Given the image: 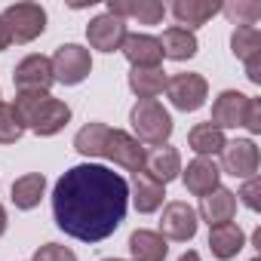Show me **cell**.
Listing matches in <instances>:
<instances>
[{"instance_id":"cell-2","label":"cell","mask_w":261,"mask_h":261,"mask_svg":"<svg viewBox=\"0 0 261 261\" xmlns=\"http://www.w3.org/2000/svg\"><path fill=\"white\" fill-rule=\"evenodd\" d=\"M74 151L83 157H105L133 175L145 169V154H148V148L136 136H129L126 129H111L108 123H98V120L86 123L74 136Z\"/></svg>"},{"instance_id":"cell-16","label":"cell","mask_w":261,"mask_h":261,"mask_svg":"<svg viewBox=\"0 0 261 261\" xmlns=\"http://www.w3.org/2000/svg\"><path fill=\"white\" fill-rule=\"evenodd\" d=\"M111 16L126 19H136L139 25H160L166 19V7L160 0H108V10Z\"/></svg>"},{"instance_id":"cell-32","label":"cell","mask_w":261,"mask_h":261,"mask_svg":"<svg viewBox=\"0 0 261 261\" xmlns=\"http://www.w3.org/2000/svg\"><path fill=\"white\" fill-rule=\"evenodd\" d=\"M243 65H246V80L255 83V86H261V53L252 56V59H246Z\"/></svg>"},{"instance_id":"cell-14","label":"cell","mask_w":261,"mask_h":261,"mask_svg":"<svg viewBox=\"0 0 261 261\" xmlns=\"http://www.w3.org/2000/svg\"><path fill=\"white\" fill-rule=\"evenodd\" d=\"M145 175H151L157 185H169L181 175V154L172 148V145H157V148H148L145 154Z\"/></svg>"},{"instance_id":"cell-34","label":"cell","mask_w":261,"mask_h":261,"mask_svg":"<svg viewBox=\"0 0 261 261\" xmlns=\"http://www.w3.org/2000/svg\"><path fill=\"white\" fill-rule=\"evenodd\" d=\"M7 224H10V218H7V209H4V203H0V237L7 233Z\"/></svg>"},{"instance_id":"cell-13","label":"cell","mask_w":261,"mask_h":261,"mask_svg":"<svg viewBox=\"0 0 261 261\" xmlns=\"http://www.w3.org/2000/svg\"><path fill=\"white\" fill-rule=\"evenodd\" d=\"M246 108H249V95H243L240 89H224L218 92V98L212 101V126L224 129H237L246 120Z\"/></svg>"},{"instance_id":"cell-6","label":"cell","mask_w":261,"mask_h":261,"mask_svg":"<svg viewBox=\"0 0 261 261\" xmlns=\"http://www.w3.org/2000/svg\"><path fill=\"white\" fill-rule=\"evenodd\" d=\"M166 98L172 101L175 111H185V114H194L206 105L209 98V83L203 74L197 71H181V74H172L166 77Z\"/></svg>"},{"instance_id":"cell-15","label":"cell","mask_w":261,"mask_h":261,"mask_svg":"<svg viewBox=\"0 0 261 261\" xmlns=\"http://www.w3.org/2000/svg\"><path fill=\"white\" fill-rule=\"evenodd\" d=\"M120 53L133 68H160L163 65V49L154 34H126Z\"/></svg>"},{"instance_id":"cell-33","label":"cell","mask_w":261,"mask_h":261,"mask_svg":"<svg viewBox=\"0 0 261 261\" xmlns=\"http://www.w3.org/2000/svg\"><path fill=\"white\" fill-rule=\"evenodd\" d=\"M10 28H7V22H4V16H0V53H4V49H10Z\"/></svg>"},{"instance_id":"cell-23","label":"cell","mask_w":261,"mask_h":261,"mask_svg":"<svg viewBox=\"0 0 261 261\" xmlns=\"http://www.w3.org/2000/svg\"><path fill=\"white\" fill-rule=\"evenodd\" d=\"M129 255H133V261H166L169 243L157 230L139 227L133 237H129Z\"/></svg>"},{"instance_id":"cell-19","label":"cell","mask_w":261,"mask_h":261,"mask_svg":"<svg viewBox=\"0 0 261 261\" xmlns=\"http://www.w3.org/2000/svg\"><path fill=\"white\" fill-rule=\"evenodd\" d=\"M246 246V233L237 221H224V224H215L209 227V252L218 258V261H230L243 252Z\"/></svg>"},{"instance_id":"cell-37","label":"cell","mask_w":261,"mask_h":261,"mask_svg":"<svg viewBox=\"0 0 261 261\" xmlns=\"http://www.w3.org/2000/svg\"><path fill=\"white\" fill-rule=\"evenodd\" d=\"M0 101H4V95H0Z\"/></svg>"},{"instance_id":"cell-29","label":"cell","mask_w":261,"mask_h":261,"mask_svg":"<svg viewBox=\"0 0 261 261\" xmlns=\"http://www.w3.org/2000/svg\"><path fill=\"white\" fill-rule=\"evenodd\" d=\"M31 261H77V255H74V249H68L62 243H43Z\"/></svg>"},{"instance_id":"cell-28","label":"cell","mask_w":261,"mask_h":261,"mask_svg":"<svg viewBox=\"0 0 261 261\" xmlns=\"http://www.w3.org/2000/svg\"><path fill=\"white\" fill-rule=\"evenodd\" d=\"M25 136V126L13 108V101H0V145H16Z\"/></svg>"},{"instance_id":"cell-26","label":"cell","mask_w":261,"mask_h":261,"mask_svg":"<svg viewBox=\"0 0 261 261\" xmlns=\"http://www.w3.org/2000/svg\"><path fill=\"white\" fill-rule=\"evenodd\" d=\"M230 53H233L240 62L258 56V53H261V31H258L255 25L233 28V34H230Z\"/></svg>"},{"instance_id":"cell-20","label":"cell","mask_w":261,"mask_h":261,"mask_svg":"<svg viewBox=\"0 0 261 261\" xmlns=\"http://www.w3.org/2000/svg\"><path fill=\"white\" fill-rule=\"evenodd\" d=\"M129 200H133V206H136L142 215H151V212L163 209V203H166V188L157 185L151 175L136 172V175H133V191H129Z\"/></svg>"},{"instance_id":"cell-8","label":"cell","mask_w":261,"mask_h":261,"mask_svg":"<svg viewBox=\"0 0 261 261\" xmlns=\"http://www.w3.org/2000/svg\"><path fill=\"white\" fill-rule=\"evenodd\" d=\"M197 227H200V218H197V209L188 206L185 200H172L163 206V215H160V237L169 243H188L197 237Z\"/></svg>"},{"instance_id":"cell-11","label":"cell","mask_w":261,"mask_h":261,"mask_svg":"<svg viewBox=\"0 0 261 261\" xmlns=\"http://www.w3.org/2000/svg\"><path fill=\"white\" fill-rule=\"evenodd\" d=\"M126 34H129L126 31V22L120 16H111V13H101V16H95L86 25V40L98 53H117L123 46Z\"/></svg>"},{"instance_id":"cell-18","label":"cell","mask_w":261,"mask_h":261,"mask_svg":"<svg viewBox=\"0 0 261 261\" xmlns=\"http://www.w3.org/2000/svg\"><path fill=\"white\" fill-rule=\"evenodd\" d=\"M221 13V4L218 0H175L172 4V16L178 22V28L185 31H197L203 28L209 19H215Z\"/></svg>"},{"instance_id":"cell-22","label":"cell","mask_w":261,"mask_h":261,"mask_svg":"<svg viewBox=\"0 0 261 261\" xmlns=\"http://www.w3.org/2000/svg\"><path fill=\"white\" fill-rule=\"evenodd\" d=\"M43 194H46V175L43 172H25L13 181V206L22 212L37 209Z\"/></svg>"},{"instance_id":"cell-17","label":"cell","mask_w":261,"mask_h":261,"mask_svg":"<svg viewBox=\"0 0 261 261\" xmlns=\"http://www.w3.org/2000/svg\"><path fill=\"white\" fill-rule=\"evenodd\" d=\"M233 215H237V194H233V191H227V188H215L212 194L200 197L197 218H203L209 227L224 224V221H233Z\"/></svg>"},{"instance_id":"cell-1","label":"cell","mask_w":261,"mask_h":261,"mask_svg":"<svg viewBox=\"0 0 261 261\" xmlns=\"http://www.w3.org/2000/svg\"><path fill=\"white\" fill-rule=\"evenodd\" d=\"M126 209L129 181L101 163L71 166L53 188V218L59 230L80 243L108 240L123 224Z\"/></svg>"},{"instance_id":"cell-21","label":"cell","mask_w":261,"mask_h":261,"mask_svg":"<svg viewBox=\"0 0 261 261\" xmlns=\"http://www.w3.org/2000/svg\"><path fill=\"white\" fill-rule=\"evenodd\" d=\"M157 40H160L163 59H172V62H188V59H194L197 49H200L197 34H194V31H185V28H178V25L166 28L163 37H157Z\"/></svg>"},{"instance_id":"cell-12","label":"cell","mask_w":261,"mask_h":261,"mask_svg":"<svg viewBox=\"0 0 261 261\" xmlns=\"http://www.w3.org/2000/svg\"><path fill=\"white\" fill-rule=\"evenodd\" d=\"M181 181H185L188 194L206 197L215 188H221V169H218V163L212 157H197V160L188 163V169H181Z\"/></svg>"},{"instance_id":"cell-24","label":"cell","mask_w":261,"mask_h":261,"mask_svg":"<svg viewBox=\"0 0 261 261\" xmlns=\"http://www.w3.org/2000/svg\"><path fill=\"white\" fill-rule=\"evenodd\" d=\"M126 83L139 95V101H154L166 89V71L163 68H129Z\"/></svg>"},{"instance_id":"cell-5","label":"cell","mask_w":261,"mask_h":261,"mask_svg":"<svg viewBox=\"0 0 261 261\" xmlns=\"http://www.w3.org/2000/svg\"><path fill=\"white\" fill-rule=\"evenodd\" d=\"M4 22L10 28V40L13 43H31L46 31V10L40 4L22 0V4H10L4 13Z\"/></svg>"},{"instance_id":"cell-25","label":"cell","mask_w":261,"mask_h":261,"mask_svg":"<svg viewBox=\"0 0 261 261\" xmlns=\"http://www.w3.org/2000/svg\"><path fill=\"white\" fill-rule=\"evenodd\" d=\"M224 145H227L224 133H221L218 126H212V123H197L188 133V148L197 157H215V154L224 151Z\"/></svg>"},{"instance_id":"cell-36","label":"cell","mask_w":261,"mask_h":261,"mask_svg":"<svg viewBox=\"0 0 261 261\" xmlns=\"http://www.w3.org/2000/svg\"><path fill=\"white\" fill-rule=\"evenodd\" d=\"M101 261H123V258H101Z\"/></svg>"},{"instance_id":"cell-30","label":"cell","mask_w":261,"mask_h":261,"mask_svg":"<svg viewBox=\"0 0 261 261\" xmlns=\"http://www.w3.org/2000/svg\"><path fill=\"white\" fill-rule=\"evenodd\" d=\"M237 197H243V203H246V206H249L252 212H258V209H261V200H258V197H261V178H258V175L246 178Z\"/></svg>"},{"instance_id":"cell-27","label":"cell","mask_w":261,"mask_h":261,"mask_svg":"<svg viewBox=\"0 0 261 261\" xmlns=\"http://www.w3.org/2000/svg\"><path fill=\"white\" fill-rule=\"evenodd\" d=\"M221 13L237 28H243V25H255L261 19V4L258 0H230V4H221Z\"/></svg>"},{"instance_id":"cell-31","label":"cell","mask_w":261,"mask_h":261,"mask_svg":"<svg viewBox=\"0 0 261 261\" xmlns=\"http://www.w3.org/2000/svg\"><path fill=\"white\" fill-rule=\"evenodd\" d=\"M243 126L249 129L252 136L261 133V98H252V95H249V108H246V120H243Z\"/></svg>"},{"instance_id":"cell-9","label":"cell","mask_w":261,"mask_h":261,"mask_svg":"<svg viewBox=\"0 0 261 261\" xmlns=\"http://www.w3.org/2000/svg\"><path fill=\"white\" fill-rule=\"evenodd\" d=\"M258 166H261V154H258V145L252 139H233L224 145L221 151V175H233V178H252L258 175Z\"/></svg>"},{"instance_id":"cell-35","label":"cell","mask_w":261,"mask_h":261,"mask_svg":"<svg viewBox=\"0 0 261 261\" xmlns=\"http://www.w3.org/2000/svg\"><path fill=\"white\" fill-rule=\"evenodd\" d=\"M178 261H200V252H194V249H188V252H185V255H181Z\"/></svg>"},{"instance_id":"cell-3","label":"cell","mask_w":261,"mask_h":261,"mask_svg":"<svg viewBox=\"0 0 261 261\" xmlns=\"http://www.w3.org/2000/svg\"><path fill=\"white\" fill-rule=\"evenodd\" d=\"M13 108H16L22 126L31 129V133L40 136V139L59 136L71 123V108L62 98L49 95V92H19Z\"/></svg>"},{"instance_id":"cell-10","label":"cell","mask_w":261,"mask_h":261,"mask_svg":"<svg viewBox=\"0 0 261 261\" xmlns=\"http://www.w3.org/2000/svg\"><path fill=\"white\" fill-rule=\"evenodd\" d=\"M13 83H16L19 92H49V86L56 83L49 56H40V53L25 56L13 68Z\"/></svg>"},{"instance_id":"cell-4","label":"cell","mask_w":261,"mask_h":261,"mask_svg":"<svg viewBox=\"0 0 261 261\" xmlns=\"http://www.w3.org/2000/svg\"><path fill=\"white\" fill-rule=\"evenodd\" d=\"M129 123H133L136 139H139L142 145H151V148L166 145L169 136H172V129H175L172 114H169L157 98H154V101H136L133 111H129Z\"/></svg>"},{"instance_id":"cell-7","label":"cell","mask_w":261,"mask_h":261,"mask_svg":"<svg viewBox=\"0 0 261 261\" xmlns=\"http://www.w3.org/2000/svg\"><path fill=\"white\" fill-rule=\"evenodd\" d=\"M49 65H53L56 83H62V86H77V83H83L92 74V56L80 43H62L53 53Z\"/></svg>"}]
</instances>
